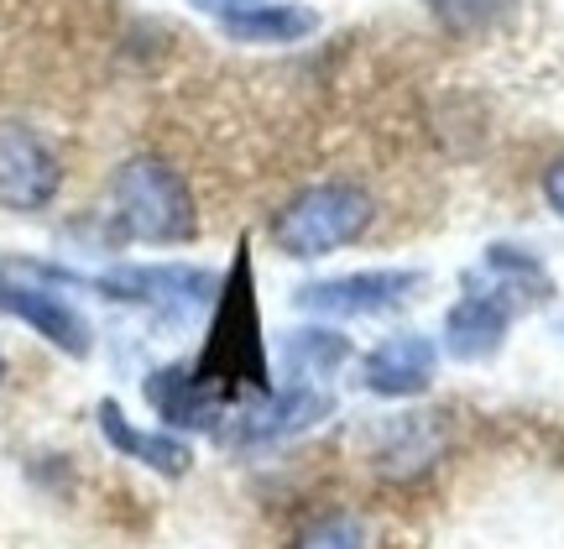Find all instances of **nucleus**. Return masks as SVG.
<instances>
[{
  "mask_svg": "<svg viewBox=\"0 0 564 549\" xmlns=\"http://www.w3.org/2000/svg\"><path fill=\"white\" fill-rule=\"evenodd\" d=\"M141 398L158 413L162 429H178V434H209V440H215L220 424L230 419V403L194 372V362L152 366V372L141 377Z\"/></svg>",
  "mask_w": 564,
  "mask_h": 549,
  "instance_id": "obj_9",
  "label": "nucleus"
},
{
  "mask_svg": "<svg viewBox=\"0 0 564 549\" xmlns=\"http://www.w3.org/2000/svg\"><path fill=\"white\" fill-rule=\"evenodd\" d=\"M0 314L26 325L37 341H47L53 351H63L68 362H89L95 351V325L63 288L42 283V278H26L17 267L0 262Z\"/></svg>",
  "mask_w": 564,
  "mask_h": 549,
  "instance_id": "obj_6",
  "label": "nucleus"
},
{
  "mask_svg": "<svg viewBox=\"0 0 564 549\" xmlns=\"http://www.w3.org/2000/svg\"><path fill=\"white\" fill-rule=\"evenodd\" d=\"M429 283L423 267H361V272H335V278H314V283L293 288V309L314 314V320H377L403 309L408 299H419V288Z\"/></svg>",
  "mask_w": 564,
  "mask_h": 549,
  "instance_id": "obj_4",
  "label": "nucleus"
},
{
  "mask_svg": "<svg viewBox=\"0 0 564 549\" xmlns=\"http://www.w3.org/2000/svg\"><path fill=\"white\" fill-rule=\"evenodd\" d=\"M465 288H481V293H497L502 304H512L518 314L533 304H549L554 299V278H549V267L539 251H528V246H486L481 262L465 272Z\"/></svg>",
  "mask_w": 564,
  "mask_h": 549,
  "instance_id": "obj_13",
  "label": "nucleus"
},
{
  "mask_svg": "<svg viewBox=\"0 0 564 549\" xmlns=\"http://www.w3.org/2000/svg\"><path fill=\"white\" fill-rule=\"evenodd\" d=\"M350 356H356L350 335H345L340 325H324V320L282 335V372H288V383H324V377H335Z\"/></svg>",
  "mask_w": 564,
  "mask_h": 549,
  "instance_id": "obj_15",
  "label": "nucleus"
},
{
  "mask_svg": "<svg viewBox=\"0 0 564 549\" xmlns=\"http://www.w3.org/2000/svg\"><path fill=\"white\" fill-rule=\"evenodd\" d=\"M194 372H199L230 408L278 387L272 383V356H267L251 236L236 241L230 267L220 272V293H215V304L204 314V341H199V356H194Z\"/></svg>",
  "mask_w": 564,
  "mask_h": 549,
  "instance_id": "obj_1",
  "label": "nucleus"
},
{
  "mask_svg": "<svg viewBox=\"0 0 564 549\" xmlns=\"http://www.w3.org/2000/svg\"><path fill=\"white\" fill-rule=\"evenodd\" d=\"M63 194L58 147L26 121H0V209L6 215H42Z\"/></svg>",
  "mask_w": 564,
  "mask_h": 549,
  "instance_id": "obj_7",
  "label": "nucleus"
},
{
  "mask_svg": "<svg viewBox=\"0 0 564 549\" xmlns=\"http://www.w3.org/2000/svg\"><path fill=\"white\" fill-rule=\"evenodd\" d=\"M288 549H366V518L350 508L319 513V518H308V524L293 534Z\"/></svg>",
  "mask_w": 564,
  "mask_h": 549,
  "instance_id": "obj_17",
  "label": "nucleus"
},
{
  "mask_svg": "<svg viewBox=\"0 0 564 549\" xmlns=\"http://www.w3.org/2000/svg\"><path fill=\"white\" fill-rule=\"evenodd\" d=\"M6 372H11V366H6V351H0V383H6Z\"/></svg>",
  "mask_w": 564,
  "mask_h": 549,
  "instance_id": "obj_20",
  "label": "nucleus"
},
{
  "mask_svg": "<svg viewBox=\"0 0 564 549\" xmlns=\"http://www.w3.org/2000/svg\"><path fill=\"white\" fill-rule=\"evenodd\" d=\"M512 320H518V309L502 304L497 293L465 288L460 299L444 309V341H440V351L449 356V362H465V366L491 362V356L507 346Z\"/></svg>",
  "mask_w": 564,
  "mask_h": 549,
  "instance_id": "obj_11",
  "label": "nucleus"
},
{
  "mask_svg": "<svg viewBox=\"0 0 564 549\" xmlns=\"http://www.w3.org/2000/svg\"><path fill=\"white\" fill-rule=\"evenodd\" d=\"M95 429H100V440L116 450L121 461H137L141 471H152L162 482H183V476L194 471V445H188V434L162 429V424L158 429L137 424L116 398H100V403H95Z\"/></svg>",
  "mask_w": 564,
  "mask_h": 549,
  "instance_id": "obj_10",
  "label": "nucleus"
},
{
  "mask_svg": "<svg viewBox=\"0 0 564 549\" xmlns=\"http://www.w3.org/2000/svg\"><path fill=\"white\" fill-rule=\"evenodd\" d=\"M199 17H209V21H225L230 11H241V6H251V0H188Z\"/></svg>",
  "mask_w": 564,
  "mask_h": 549,
  "instance_id": "obj_19",
  "label": "nucleus"
},
{
  "mask_svg": "<svg viewBox=\"0 0 564 549\" xmlns=\"http://www.w3.org/2000/svg\"><path fill=\"white\" fill-rule=\"evenodd\" d=\"M440 341H429L419 330H398V335H382L377 346L356 362V383L371 392V398H387V403H408V398H423L434 377H440Z\"/></svg>",
  "mask_w": 564,
  "mask_h": 549,
  "instance_id": "obj_8",
  "label": "nucleus"
},
{
  "mask_svg": "<svg viewBox=\"0 0 564 549\" xmlns=\"http://www.w3.org/2000/svg\"><path fill=\"white\" fill-rule=\"evenodd\" d=\"M539 194H544V204L564 220V152L539 173Z\"/></svg>",
  "mask_w": 564,
  "mask_h": 549,
  "instance_id": "obj_18",
  "label": "nucleus"
},
{
  "mask_svg": "<svg viewBox=\"0 0 564 549\" xmlns=\"http://www.w3.org/2000/svg\"><path fill=\"white\" fill-rule=\"evenodd\" d=\"M215 26H220L225 42H241V47H293V42L314 37L324 17L314 6H299V0H251Z\"/></svg>",
  "mask_w": 564,
  "mask_h": 549,
  "instance_id": "obj_14",
  "label": "nucleus"
},
{
  "mask_svg": "<svg viewBox=\"0 0 564 549\" xmlns=\"http://www.w3.org/2000/svg\"><path fill=\"white\" fill-rule=\"evenodd\" d=\"M371 225H377V194L361 179H314L272 209L267 236L288 262H324L345 246L366 241Z\"/></svg>",
  "mask_w": 564,
  "mask_h": 549,
  "instance_id": "obj_3",
  "label": "nucleus"
},
{
  "mask_svg": "<svg viewBox=\"0 0 564 549\" xmlns=\"http://www.w3.org/2000/svg\"><path fill=\"white\" fill-rule=\"evenodd\" d=\"M324 419H335V392L319 383H282L262 398H246L230 408V419L220 424V445L230 450H272L288 445L308 429H319Z\"/></svg>",
  "mask_w": 564,
  "mask_h": 549,
  "instance_id": "obj_5",
  "label": "nucleus"
},
{
  "mask_svg": "<svg viewBox=\"0 0 564 549\" xmlns=\"http://www.w3.org/2000/svg\"><path fill=\"white\" fill-rule=\"evenodd\" d=\"M429 11L440 21V32L460 42H476V37H491L502 32L507 17L518 11V0H429Z\"/></svg>",
  "mask_w": 564,
  "mask_h": 549,
  "instance_id": "obj_16",
  "label": "nucleus"
},
{
  "mask_svg": "<svg viewBox=\"0 0 564 549\" xmlns=\"http://www.w3.org/2000/svg\"><path fill=\"white\" fill-rule=\"evenodd\" d=\"M100 225L110 246H194L204 236L194 183L158 152H131L110 168Z\"/></svg>",
  "mask_w": 564,
  "mask_h": 549,
  "instance_id": "obj_2",
  "label": "nucleus"
},
{
  "mask_svg": "<svg viewBox=\"0 0 564 549\" xmlns=\"http://www.w3.org/2000/svg\"><path fill=\"white\" fill-rule=\"evenodd\" d=\"M444 445V413H392L371 434V471L387 482H413L440 461Z\"/></svg>",
  "mask_w": 564,
  "mask_h": 549,
  "instance_id": "obj_12",
  "label": "nucleus"
}]
</instances>
